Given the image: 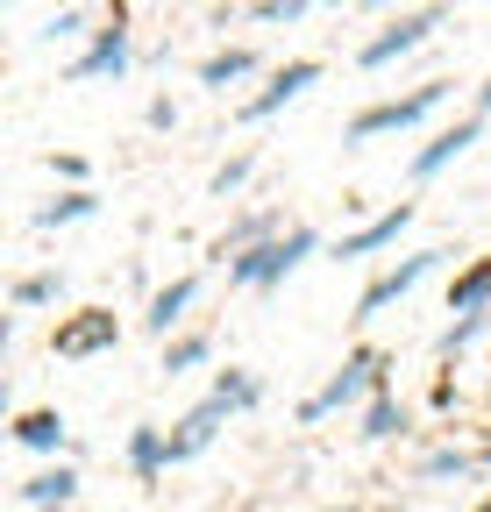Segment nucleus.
<instances>
[{
	"mask_svg": "<svg viewBox=\"0 0 491 512\" xmlns=\"http://www.w3.org/2000/svg\"><path fill=\"white\" fill-rule=\"evenodd\" d=\"M449 264V249H420V256H406V264H392V271H378L371 285H363V299H356V320H378L385 306H399L413 285H427V278H435Z\"/></svg>",
	"mask_w": 491,
	"mask_h": 512,
	"instance_id": "obj_7",
	"label": "nucleus"
},
{
	"mask_svg": "<svg viewBox=\"0 0 491 512\" xmlns=\"http://www.w3.org/2000/svg\"><path fill=\"white\" fill-rule=\"evenodd\" d=\"M207 356H214V335H207V328H186L178 342H164V363H157V370H164V377H186V370H200Z\"/></svg>",
	"mask_w": 491,
	"mask_h": 512,
	"instance_id": "obj_23",
	"label": "nucleus"
},
{
	"mask_svg": "<svg viewBox=\"0 0 491 512\" xmlns=\"http://www.w3.org/2000/svg\"><path fill=\"white\" fill-rule=\"evenodd\" d=\"M121 456H129V477H136L143 491H157V477L171 470V434H164V427H129Z\"/></svg>",
	"mask_w": 491,
	"mask_h": 512,
	"instance_id": "obj_15",
	"label": "nucleus"
},
{
	"mask_svg": "<svg viewBox=\"0 0 491 512\" xmlns=\"http://www.w3.org/2000/svg\"><path fill=\"white\" fill-rule=\"evenodd\" d=\"M50 171L65 178V185H86V157H79V150H57V157H50Z\"/></svg>",
	"mask_w": 491,
	"mask_h": 512,
	"instance_id": "obj_31",
	"label": "nucleus"
},
{
	"mask_svg": "<svg viewBox=\"0 0 491 512\" xmlns=\"http://www.w3.org/2000/svg\"><path fill=\"white\" fill-rule=\"evenodd\" d=\"M378 392H392V349L356 342V349L342 356V370L321 384V392H314V399H299V427H321V420H335V413H363Z\"/></svg>",
	"mask_w": 491,
	"mask_h": 512,
	"instance_id": "obj_1",
	"label": "nucleus"
},
{
	"mask_svg": "<svg viewBox=\"0 0 491 512\" xmlns=\"http://www.w3.org/2000/svg\"><path fill=\"white\" fill-rule=\"evenodd\" d=\"M484 477H491V448H484Z\"/></svg>",
	"mask_w": 491,
	"mask_h": 512,
	"instance_id": "obj_35",
	"label": "nucleus"
},
{
	"mask_svg": "<svg viewBox=\"0 0 491 512\" xmlns=\"http://www.w3.org/2000/svg\"><path fill=\"white\" fill-rule=\"evenodd\" d=\"M250 15H257V22H271V29H292V22H306V0H257Z\"/></svg>",
	"mask_w": 491,
	"mask_h": 512,
	"instance_id": "obj_28",
	"label": "nucleus"
},
{
	"mask_svg": "<svg viewBox=\"0 0 491 512\" xmlns=\"http://www.w3.org/2000/svg\"><path fill=\"white\" fill-rule=\"evenodd\" d=\"M15 441L29 448V456L65 463V456H72V420L57 413V406H29V413H15Z\"/></svg>",
	"mask_w": 491,
	"mask_h": 512,
	"instance_id": "obj_13",
	"label": "nucleus"
},
{
	"mask_svg": "<svg viewBox=\"0 0 491 512\" xmlns=\"http://www.w3.org/2000/svg\"><path fill=\"white\" fill-rule=\"evenodd\" d=\"M328 512H392V505H328Z\"/></svg>",
	"mask_w": 491,
	"mask_h": 512,
	"instance_id": "obj_33",
	"label": "nucleus"
},
{
	"mask_svg": "<svg viewBox=\"0 0 491 512\" xmlns=\"http://www.w3.org/2000/svg\"><path fill=\"white\" fill-rule=\"evenodd\" d=\"M129 64H136V36H129V8H114L100 22V36L72 57V79H129Z\"/></svg>",
	"mask_w": 491,
	"mask_h": 512,
	"instance_id": "obj_6",
	"label": "nucleus"
},
{
	"mask_svg": "<svg viewBox=\"0 0 491 512\" xmlns=\"http://www.w3.org/2000/svg\"><path fill=\"white\" fill-rule=\"evenodd\" d=\"M427 406H435V413H456V406H463V392H456V377H449V370L435 377V392H427Z\"/></svg>",
	"mask_w": 491,
	"mask_h": 512,
	"instance_id": "obj_30",
	"label": "nucleus"
},
{
	"mask_svg": "<svg viewBox=\"0 0 491 512\" xmlns=\"http://www.w3.org/2000/svg\"><path fill=\"white\" fill-rule=\"evenodd\" d=\"M43 36H57V43H72V36H86V43H93L100 29H93V15H86V8H57V15L43 22Z\"/></svg>",
	"mask_w": 491,
	"mask_h": 512,
	"instance_id": "obj_27",
	"label": "nucleus"
},
{
	"mask_svg": "<svg viewBox=\"0 0 491 512\" xmlns=\"http://www.w3.org/2000/svg\"><path fill=\"white\" fill-rule=\"evenodd\" d=\"M413 200H399V207H385V214H371V221H363V228H349L342 242H335V256H342V264H349V256H378V249H392L406 228H413Z\"/></svg>",
	"mask_w": 491,
	"mask_h": 512,
	"instance_id": "obj_14",
	"label": "nucleus"
},
{
	"mask_svg": "<svg viewBox=\"0 0 491 512\" xmlns=\"http://www.w3.org/2000/svg\"><path fill=\"white\" fill-rule=\"evenodd\" d=\"M257 64H264V57H257L250 43H228V50H214V57L193 64V79H200L207 93H228V86H242V79H257Z\"/></svg>",
	"mask_w": 491,
	"mask_h": 512,
	"instance_id": "obj_17",
	"label": "nucleus"
},
{
	"mask_svg": "<svg viewBox=\"0 0 491 512\" xmlns=\"http://www.w3.org/2000/svg\"><path fill=\"white\" fill-rule=\"evenodd\" d=\"M50 349L72 356V363L114 356V349H121V320H114V306H79V313H65V320H57V335H50Z\"/></svg>",
	"mask_w": 491,
	"mask_h": 512,
	"instance_id": "obj_5",
	"label": "nucleus"
},
{
	"mask_svg": "<svg viewBox=\"0 0 491 512\" xmlns=\"http://www.w3.org/2000/svg\"><path fill=\"white\" fill-rule=\"evenodd\" d=\"M484 470V448H456V441H442V448H427V456L413 463V477H427V484H463V477H477Z\"/></svg>",
	"mask_w": 491,
	"mask_h": 512,
	"instance_id": "obj_18",
	"label": "nucleus"
},
{
	"mask_svg": "<svg viewBox=\"0 0 491 512\" xmlns=\"http://www.w3.org/2000/svg\"><path fill=\"white\" fill-rule=\"evenodd\" d=\"M435 29H449V8H413V15H392L371 43H356V64H363V72H385V64H399L406 50H420Z\"/></svg>",
	"mask_w": 491,
	"mask_h": 512,
	"instance_id": "obj_4",
	"label": "nucleus"
},
{
	"mask_svg": "<svg viewBox=\"0 0 491 512\" xmlns=\"http://www.w3.org/2000/svg\"><path fill=\"white\" fill-rule=\"evenodd\" d=\"M477 114H484V121H491V79H484V86H477Z\"/></svg>",
	"mask_w": 491,
	"mask_h": 512,
	"instance_id": "obj_32",
	"label": "nucleus"
},
{
	"mask_svg": "<svg viewBox=\"0 0 491 512\" xmlns=\"http://www.w3.org/2000/svg\"><path fill=\"white\" fill-rule=\"evenodd\" d=\"M278 235H285V214H278V207H250V214H235V221L207 242V256L228 271L235 256H250V249H264V242H278Z\"/></svg>",
	"mask_w": 491,
	"mask_h": 512,
	"instance_id": "obj_9",
	"label": "nucleus"
},
{
	"mask_svg": "<svg viewBox=\"0 0 491 512\" xmlns=\"http://www.w3.org/2000/svg\"><path fill=\"white\" fill-rule=\"evenodd\" d=\"M79 463H50V470H36L29 484H22V505L29 512H65V505H79Z\"/></svg>",
	"mask_w": 491,
	"mask_h": 512,
	"instance_id": "obj_16",
	"label": "nucleus"
},
{
	"mask_svg": "<svg viewBox=\"0 0 491 512\" xmlns=\"http://www.w3.org/2000/svg\"><path fill=\"white\" fill-rule=\"evenodd\" d=\"M470 512H491V498H477V505H470Z\"/></svg>",
	"mask_w": 491,
	"mask_h": 512,
	"instance_id": "obj_34",
	"label": "nucleus"
},
{
	"mask_svg": "<svg viewBox=\"0 0 491 512\" xmlns=\"http://www.w3.org/2000/svg\"><path fill=\"white\" fill-rule=\"evenodd\" d=\"M93 214H100V192H93V185H65L57 200L36 207V228H79V221H93Z\"/></svg>",
	"mask_w": 491,
	"mask_h": 512,
	"instance_id": "obj_19",
	"label": "nucleus"
},
{
	"mask_svg": "<svg viewBox=\"0 0 491 512\" xmlns=\"http://www.w3.org/2000/svg\"><path fill=\"white\" fill-rule=\"evenodd\" d=\"M306 86H321V57H292V64H278V72H271L250 100H242L235 114H242V121H271V114H285Z\"/></svg>",
	"mask_w": 491,
	"mask_h": 512,
	"instance_id": "obj_8",
	"label": "nucleus"
},
{
	"mask_svg": "<svg viewBox=\"0 0 491 512\" xmlns=\"http://www.w3.org/2000/svg\"><path fill=\"white\" fill-rule=\"evenodd\" d=\"M65 512H79V505H65Z\"/></svg>",
	"mask_w": 491,
	"mask_h": 512,
	"instance_id": "obj_36",
	"label": "nucleus"
},
{
	"mask_svg": "<svg viewBox=\"0 0 491 512\" xmlns=\"http://www.w3.org/2000/svg\"><path fill=\"white\" fill-rule=\"evenodd\" d=\"M449 313H491V256H470L449 278Z\"/></svg>",
	"mask_w": 491,
	"mask_h": 512,
	"instance_id": "obj_20",
	"label": "nucleus"
},
{
	"mask_svg": "<svg viewBox=\"0 0 491 512\" xmlns=\"http://www.w3.org/2000/svg\"><path fill=\"white\" fill-rule=\"evenodd\" d=\"M470 143H484V114H463V121H449V128H435L420 150H413V185H427V178H442Z\"/></svg>",
	"mask_w": 491,
	"mask_h": 512,
	"instance_id": "obj_10",
	"label": "nucleus"
},
{
	"mask_svg": "<svg viewBox=\"0 0 491 512\" xmlns=\"http://www.w3.org/2000/svg\"><path fill=\"white\" fill-rule=\"evenodd\" d=\"M143 121L157 128V136H164V128H178V100H171V93H157V100L143 107Z\"/></svg>",
	"mask_w": 491,
	"mask_h": 512,
	"instance_id": "obj_29",
	"label": "nucleus"
},
{
	"mask_svg": "<svg viewBox=\"0 0 491 512\" xmlns=\"http://www.w3.org/2000/svg\"><path fill=\"white\" fill-rule=\"evenodd\" d=\"M193 299H200V278H171V285H157V292H150V306H143V335L178 342V328H186Z\"/></svg>",
	"mask_w": 491,
	"mask_h": 512,
	"instance_id": "obj_12",
	"label": "nucleus"
},
{
	"mask_svg": "<svg viewBox=\"0 0 491 512\" xmlns=\"http://www.w3.org/2000/svg\"><path fill=\"white\" fill-rule=\"evenodd\" d=\"M406 427H413V413H406V399H392V392H378L371 406L356 413V434H363V441H399Z\"/></svg>",
	"mask_w": 491,
	"mask_h": 512,
	"instance_id": "obj_22",
	"label": "nucleus"
},
{
	"mask_svg": "<svg viewBox=\"0 0 491 512\" xmlns=\"http://www.w3.org/2000/svg\"><path fill=\"white\" fill-rule=\"evenodd\" d=\"M314 249H321V235L306 228V221H292L278 242H264V249H250V256H235V264H228V292H271V285H285Z\"/></svg>",
	"mask_w": 491,
	"mask_h": 512,
	"instance_id": "obj_2",
	"label": "nucleus"
},
{
	"mask_svg": "<svg viewBox=\"0 0 491 512\" xmlns=\"http://www.w3.org/2000/svg\"><path fill=\"white\" fill-rule=\"evenodd\" d=\"M484 335H491V313H456L449 328L435 335V356H442V363H456V356H463V349H477Z\"/></svg>",
	"mask_w": 491,
	"mask_h": 512,
	"instance_id": "obj_24",
	"label": "nucleus"
},
{
	"mask_svg": "<svg viewBox=\"0 0 491 512\" xmlns=\"http://www.w3.org/2000/svg\"><path fill=\"white\" fill-rule=\"evenodd\" d=\"M207 399H221L228 413H257V406H264V377L242 370V363H228V370H214V392H207Z\"/></svg>",
	"mask_w": 491,
	"mask_h": 512,
	"instance_id": "obj_21",
	"label": "nucleus"
},
{
	"mask_svg": "<svg viewBox=\"0 0 491 512\" xmlns=\"http://www.w3.org/2000/svg\"><path fill=\"white\" fill-rule=\"evenodd\" d=\"M250 171H257V150H235L228 164H214V178H207V192L214 200H235L242 185H250Z\"/></svg>",
	"mask_w": 491,
	"mask_h": 512,
	"instance_id": "obj_26",
	"label": "nucleus"
},
{
	"mask_svg": "<svg viewBox=\"0 0 491 512\" xmlns=\"http://www.w3.org/2000/svg\"><path fill=\"white\" fill-rule=\"evenodd\" d=\"M221 427H228V406H221V399H200L193 413H178V420L164 427V434H171V463H193V456H207Z\"/></svg>",
	"mask_w": 491,
	"mask_h": 512,
	"instance_id": "obj_11",
	"label": "nucleus"
},
{
	"mask_svg": "<svg viewBox=\"0 0 491 512\" xmlns=\"http://www.w3.org/2000/svg\"><path fill=\"white\" fill-rule=\"evenodd\" d=\"M442 100H449V79H427V86H413V93L371 100L363 114H349V128H342V143H349V150H363V143H378V136H399V128H420V121L435 114Z\"/></svg>",
	"mask_w": 491,
	"mask_h": 512,
	"instance_id": "obj_3",
	"label": "nucleus"
},
{
	"mask_svg": "<svg viewBox=\"0 0 491 512\" xmlns=\"http://www.w3.org/2000/svg\"><path fill=\"white\" fill-rule=\"evenodd\" d=\"M57 299H65V271H22V278H15V306H22V313L57 306Z\"/></svg>",
	"mask_w": 491,
	"mask_h": 512,
	"instance_id": "obj_25",
	"label": "nucleus"
}]
</instances>
